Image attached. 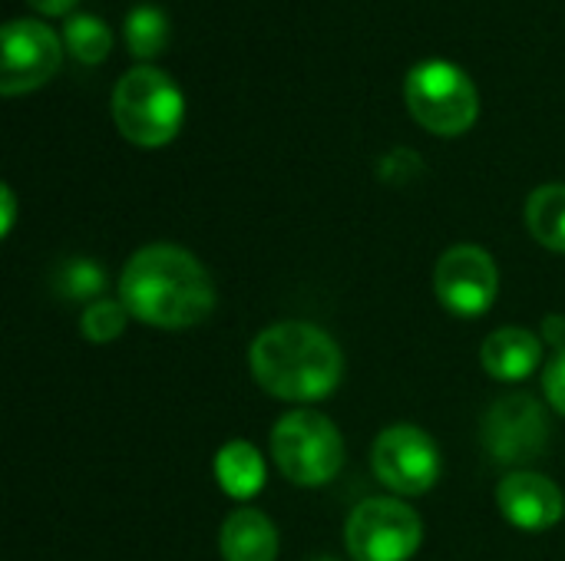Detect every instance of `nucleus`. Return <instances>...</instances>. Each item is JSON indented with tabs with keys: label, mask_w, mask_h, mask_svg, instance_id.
<instances>
[{
	"label": "nucleus",
	"mask_w": 565,
	"mask_h": 561,
	"mask_svg": "<svg viewBox=\"0 0 565 561\" xmlns=\"http://www.w3.org/2000/svg\"><path fill=\"white\" fill-rule=\"evenodd\" d=\"M119 301L126 311L166 331L202 324L215 308V288L195 255L175 245H149L126 261L119 278Z\"/></svg>",
	"instance_id": "nucleus-1"
},
{
	"label": "nucleus",
	"mask_w": 565,
	"mask_h": 561,
	"mask_svg": "<svg viewBox=\"0 0 565 561\" xmlns=\"http://www.w3.org/2000/svg\"><path fill=\"white\" fill-rule=\"evenodd\" d=\"M252 374L278 400L311 403L338 390L344 357L331 334L315 324L285 321L262 331L252 344Z\"/></svg>",
	"instance_id": "nucleus-2"
},
{
	"label": "nucleus",
	"mask_w": 565,
	"mask_h": 561,
	"mask_svg": "<svg viewBox=\"0 0 565 561\" xmlns=\"http://www.w3.org/2000/svg\"><path fill=\"white\" fill-rule=\"evenodd\" d=\"M182 93L179 86L152 66L129 69L113 93V116L119 132L146 149L166 145L182 126Z\"/></svg>",
	"instance_id": "nucleus-3"
},
{
	"label": "nucleus",
	"mask_w": 565,
	"mask_h": 561,
	"mask_svg": "<svg viewBox=\"0 0 565 561\" xmlns=\"http://www.w3.org/2000/svg\"><path fill=\"white\" fill-rule=\"evenodd\" d=\"M278 470L298 486H324L344 466V440L338 427L315 410H295L271 433Z\"/></svg>",
	"instance_id": "nucleus-4"
},
{
	"label": "nucleus",
	"mask_w": 565,
	"mask_h": 561,
	"mask_svg": "<svg viewBox=\"0 0 565 561\" xmlns=\"http://www.w3.org/2000/svg\"><path fill=\"white\" fill-rule=\"evenodd\" d=\"M407 106L424 129L437 136H460L477 122L480 96L460 66L447 60H427L407 76Z\"/></svg>",
	"instance_id": "nucleus-5"
},
{
	"label": "nucleus",
	"mask_w": 565,
	"mask_h": 561,
	"mask_svg": "<svg viewBox=\"0 0 565 561\" xmlns=\"http://www.w3.org/2000/svg\"><path fill=\"white\" fill-rule=\"evenodd\" d=\"M344 542L358 561H407L424 542V522L397 499H367L351 513Z\"/></svg>",
	"instance_id": "nucleus-6"
},
{
	"label": "nucleus",
	"mask_w": 565,
	"mask_h": 561,
	"mask_svg": "<svg viewBox=\"0 0 565 561\" xmlns=\"http://www.w3.org/2000/svg\"><path fill=\"white\" fill-rule=\"evenodd\" d=\"M374 476L397 496H424L440 479V450L437 443L411 423L387 427L371 453Z\"/></svg>",
	"instance_id": "nucleus-7"
},
{
	"label": "nucleus",
	"mask_w": 565,
	"mask_h": 561,
	"mask_svg": "<svg viewBox=\"0 0 565 561\" xmlns=\"http://www.w3.org/2000/svg\"><path fill=\"white\" fill-rule=\"evenodd\" d=\"M550 443V417L546 410L526 397H503L483 417V450L493 463L523 466L546 453Z\"/></svg>",
	"instance_id": "nucleus-8"
},
{
	"label": "nucleus",
	"mask_w": 565,
	"mask_h": 561,
	"mask_svg": "<svg viewBox=\"0 0 565 561\" xmlns=\"http://www.w3.org/2000/svg\"><path fill=\"white\" fill-rule=\"evenodd\" d=\"M434 288L440 304L457 317H477L487 314L500 291V271L497 261L477 248V245H457L444 251L437 261Z\"/></svg>",
	"instance_id": "nucleus-9"
},
{
	"label": "nucleus",
	"mask_w": 565,
	"mask_h": 561,
	"mask_svg": "<svg viewBox=\"0 0 565 561\" xmlns=\"http://www.w3.org/2000/svg\"><path fill=\"white\" fill-rule=\"evenodd\" d=\"M60 69V40L36 20H10L3 26L0 89L7 96L43 86Z\"/></svg>",
	"instance_id": "nucleus-10"
},
{
	"label": "nucleus",
	"mask_w": 565,
	"mask_h": 561,
	"mask_svg": "<svg viewBox=\"0 0 565 561\" xmlns=\"http://www.w3.org/2000/svg\"><path fill=\"white\" fill-rule=\"evenodd\" d=\"M500 513L523 532H546L565 513L563 489L540 473H513L497 489Z\"/></svg>",
	"instance_id": "nucleus-11"
},
{
	"label": "nucleus",
	"mask_w": 565,
	"mask_h": 561,
	"mask_svg": "<svg viewBox=\"0 0 565 561\" xmlns=\"http://www.w3.org/2000/svg\"><path fill=\"white\" fill-rule=\"evenodd\" d=\"M480 360L497 380H526L543 360V341L526 327H500L483 341Z\"/></svg>",
	"instance_id": "nucleus-12"
},
{
	"label": "nucleus",
	"mask_w": 565,
	"mask_h": 561,
	"mask_svg": "<svg viewBox=\"0 0 565 561\" xmlns=\"http://www.w3.org/2000/svg\"><path fill=\"white\" fill-rule=\"evenodd\" d=\"M278 532L271 519L258 509H235L222 526V559L225 561H275Z\"/></svg>",
	"instance_id": "nucleus-13"
},
{
	"label": "nucleus",
	"mask_w": 565,
	"mask_h": 561,
	"mask_svg": "<svg viewBox=\"0 0 565 561\" xmlns=\"http://www.w3.org/2000/svg\"><path fill=\"white\" fill-rule=\"evenodd\" d=\"M215 476L232 499H252L265 486V463L252 443H228L215 456Z\"/></svg>",
	"instance_id": "nucleus-14"
},
{
	"label": "nucleus",
	"mask_w": 565,
	"mask_h": 561,
	"mask_svg": "<svg viewBox=\"0 0 565 561\" xmlns=\"http://www.w3.org/2000/svg\"><path fill=\"white\" fill-rule=\"evenodd\" d=\"M526 228L530 235L550 248L565 251V185H540L526 202Z\"/></svg>",
	"instance_id": "nucleus-15"
},
{
	"label": "nucleus",
	"mask_w": 565,
	"mask_h": 561,
	"mask_svg": "<svg viewBox=\"0 0 565 561\" xmlns=\"http://www.w3.org/2000/svg\"><path fill=\"white\" fill-rule=\"evenodd\" d=\"M126 43L136 56H156L169 43V20L159 7H136L126 17Z\"/></svg>",
	"instance_id": "nucleus-16"
},
{
	"label": "nucleus",
	"mask_w": 565,
	"mask_h": 561,
	"mask_svg": "<svg viewBox=\"0 0 565 561\" xmlns=\"http://www.w3.org/2000/svg\"><path fill=\"white\" fill-rule=\"evenodd\" d=\"M63 40H66V50L76 60H83V63H99L109 53V46H113V36H109L106 23H99L93 13H73V17H66Z\"/></svg>",
	"instance_id": "nucleus-17"
},
{
	"label": "nucleus",
	"mask_w": 565,
	"mask_h": 561,
	"mask_svg": "<svg viewBox=\"0 0 565 561\" xmlns=\"http://www.w3.org/2000/svg\"><path fill=\"white\" fill-rule=\"evenodd\" d=\"M53 284L63 298L70 301H89L96 294H103L106 288V274L96 261L86 258H73L66 265H60V271L53 274Z\"/></svg>",
	"instance_id": "nucleus-18"
},
{
	"label": "nucleus",
	"mask_w": 565,
	"mask_h": 561,
	"mask_svg": "<svg viewBox=\"0 0 565 561\" xmlns=\"http://www.w3.org/2000/svg\"><path fill=\"white\" fill-rule=\"evenodd\" d=\"M126 317H129V311H126L122 301L99 298V301H93V304L83 311L79 327H83V334H86L93 344H109V341H116V337L122 334Z\"/></svg>",
	"instance_id": "nucleus-19"
},
{
	"label": "nucleus",
	"mask_w": 565,
	"mask_h": 561,
	"mask_svg": "<svg viewBox=\"0 0 565 561\" xmlns=\"http://www.w3.org/2000/svg\"><path fill=\"white\" fill-rule=\"evenodd\" d=\"M543 390H546V400L565 417V350H559V354L550 360L546 377H543Z\"/></svg>",
	"instance_id": "nucleus-20"
},
{
	"label": "nucleus",
	"mask_w": 565,
	"mask_h": 561,
	"mask_svg": "<svg viewBox=\"0 0 565 561\" xmlns=\"http://www.w3.org/2000/svg\"><path fill=\"white\" fill-rule=\"evenodd\" d=\"M546 337H550L559 350H565V317H550V321H546Z\"/></svg>",
	"instance_id": "nucleus-21"
},
{
	"label": "nucleus",
	"mask_w": 565,
	"mask_h": 561,
	"mask_svg": "<svg viewBox=\"0 0 565 561\" xmlns=\"http://www.w3.org/2000/svg\"><path fill=\"white\" fill-rule=\"evenodd\" d=\"M40 13H66V10H73V3L76 0H30Z\"/></svg>",
	"instance_id": "nucleus-22"
},
{
	"label": "nucleus",
	"mask_w": 565,
	"mask_h": 561,
	"mask_svg": "<svg viewBox=\"0 0 565 561\" xmlns=\"http://www.w3.org/2000/svg\"><path fill=\"white\" fill-rule=\"evenodd\" d=\"M3 205H7V215H3V231H10V222H13V195H10V188H3Z\"/></svg>",
	"instance_id": "nucleus-23"
},
{
	"label": "nucleus",
	"mask_w": 565,
	"mask_h": 561,
	"mask_svg": "<svg viewBox=\"0 0 565 561\" xmlns=\"http://www.w3.org/2000/svg\"><path fill=\"white\" fill-rule=\"evenodd\" d=\"M318 561H331V559H318Z\"/></svg>",
	"instance_id": "nucleus-24"
}]
</instances>
